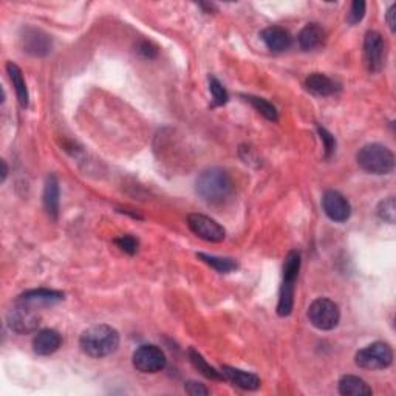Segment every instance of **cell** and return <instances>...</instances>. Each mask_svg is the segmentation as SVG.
Returning a JSON list of instances; mask_svg holds the SVG:
<instances>
[{
	"instance_id": "obj_31",
	"label": "cell",
	"mask_w": 396,
	"mask_h": 396,
	"mask_svg": "<svg viewBox=\"0 0 396 396\" xmlns=\"http://www.w3.org/2000/svg\"><path fill=\"white\" fill-rule=\"evenodd\" d=\"M138 52L147 59H152V58H155V56H157V48H155L152 43H148V42H141L140 47H138Z\"/></svg>"
},
{
	"instance_id": "obj_9",
	"label": "cell",
	"mask_w": 396,
	"mask_h": 396,
	"mask_svg": "<svg viewBox=\"0 0 396 396\" xmlns=\"http://www.w3.org/2000/svg\"><path fill=\"white\" fill-rule=\"evenodd\" d=\"M364 58L368 72L377 73L382 70L386 59V43L377 31H368L364 39Z\"/></svg>"
},
{
	"instance_id": "obj_33",
	"label": "cell",
	"mask_w": 396,
	"mask_h": 396,
	"mask_svg": "<svg viewBox=\"0 0 396 396\" xmlns=\"http://www.w3.org/2000/svg\"><path fill=\"white\" fill-rule=\"evenodd\" d=\"M2 169H3V170H2V183H3L5 179H6V175H8V167H6L5 161H2Z\"/></svg>"
},
{
	"instance_id": "obj_18",
	"label": "cell",
	"mask_w": 396,
	"mask_h": 396,
	"mask_svg": "<svg viewBox=\"0 0 396 396\" xmlns=\"http://www.w3.org/2000/svg\"><path fill=\"white\" fill-rule=\"evenodd\" d=\"M305 87L316 96H331L339 91V85L331 78L322 73L309 74L305 80Z\"/></svg>"
},
{
	"instance_id": "obj_14",
	"label": "cell",
	"mask_w": 396,
	"mask_h": 396,
	"mask_svg": "<svg viewBox=\"0 0 396 396\" xmlns=\"http://www.w3.org/2000/svg\"><path fill=\"white\" fill-rule=\"evenodd\" d=\"M60 345H62V336L56 330H52V328L39 330L33 339V350L41 356L53 355V353L60 349Z\"/></svg>"
},
{
	"instance_id": "obj_22",
	"label": "cell",
	"mask_w": 396,
	"mask_h": 396,
	"mask_svg": "<svg viewBox=\"0 0 396 396\" xmlns=\"http://www.w3.org/2000/svg\"><path fill=\"white\" fill-rule=\"evenodd\" d=\"M189 359L194 367L200 371L203 376L209 377V380H214V381H221L225 380L221 375V371H217L214 367H210V365L206 362V359H204L200 353H198L195 349H190L189 350Z\"/></svg>"
},
{
	"instance_id": "obj_23",
	"label": "cell",
	"mask_w": 396,
	"mask_h": 396,
	"mask_svg": "<svg viewBox=\"0 0 396 396\" xmlns=\"http://www.w3.org/2000/svg\"><path fill=\"white\" fill-rule=\"evenodd\" d=\"M197 257L203 260L204 263H208L209 266H212V268L219 272H231L234 270H237V262H234L232 258L209 256V254H203V252L197 254Z\"/></svg>"
},
{
	"instance_id": "obj_32",
	"label": "cell",
	"mask_w": 396,
	"mask_h": 396,
	"mask_svg": "<svg viewBox=\"0 0 396 396\" xmlns=\"http://www.w3.org/2000/svg\"><path fill=\"white\" fill-rule=\"evenodd\" d=\"M395 14H396V5H392L388 8V11H387V23H388V27L392 31H395V25H396Z\"/></svg>"
},
{
	"instance_id": "obj_11",
	"label": "cell",
	"mask_w": 396,
	"mask_h": 396,
	"mask_svg": "<svg viewBox=\"0 0 396 396\" xmlns=\"http://www.w3.org/2000/svg\"><path fill=\"white\" fill-rule=\"evenodd\" d=\"M62 300H64V293H60V291L39 288V289L25 291L23 294L17 297L16 303L23 307H28V308H33V309H39V308L58 305V303Z\"/></svg>"
},
{
	"instance_id": "obj_27",
	"label": "cell",
	"mask_w": 396,
	"mask_h": 396,
	"mask_svg": "<svg viewBox=\"0 0 396 396\" xmlns=\"http://www.w3.org/2000/svg\"><path fill=\"white\" fill-rule=\"evenodd\" d=\"M115 245L120 248L121 251L130 254V256H133V254L138 251V240H136L133 235H129V234L115 239Z\"/></svg>"
},
{
	"instance_id": "obj_1",
	"label": "cell",
	"mask_w": 396,
	"mask_h": 396,
	"mask_svg": "<svg viewBox=\"0 0 396 396\" xmlns=\"http://www.w3.org/2000/svg\"><path fill=\"white\" fill-rule=\"evenodd\" d=\"M234 190L231 175L220 167H209L197 178V194L209 204H225L231 200Z\"/></svg>"
},
{
	"instance_id": "obj_29",
	"label": "cell",
	"mask_w": 396,
	"mask_h": 396,
	"mask_svg": "<svg viewBox=\"0 0 396 396\" xmlns=\"http://www.w3.org/2000/svg\"><path fill=\"white\" fill-rule=\"evenodd\" d=\"M319 135L325 147V158H330L334 151H336V140H334V136L324 127H319Z\"/></svg>"
},
{
	"instance_id": "obj_25",
	"label": "cell",
	"mask_w": 396,
	"mask_h": 396,
	"mask_svg": "<svg viewBox=\"0 0 396 396\" xmlns=\"http://www.w3.org/2000/svg\"><path fill=\"white\" fill-rule=\"evenodd\" d=\"M376 214L380 217L381 220L390 223L393 225L395 223V217H396V204H395V198L388 197L387 200H384L380 203V206L376 209Z\"/></svg>"
},
{
	"instance_id": "obj_24",
	"label": "cell",
	"mask_w": 396,
	"mask_h": 396,
	"mask_svg": "<svg viewBox=\"0 0 396 396\" xmlns=\"http://www.w3.org/2000/svg\"><path fill=\"white\" fill-rule=\"evenodd\" d=\"M243 98L246 99V102H250L260 115H263L266 118V120L274 121V122L278 120L277 109L271 102L266 101V99L257 98V96H243Z\"/></svg>"
},
{
	"instance_id": "obj_16",
	"label": "cell",
	"mask_w": 396,
	"mask_h": 396,
	"mask_svg": "<svg viewBox=\"0 0 396 396\" xmlns=\"http://www.w3.org/2000/svg\"><path fill=\"white\" fill-rule=\"evenodd\" d=\"M221 375L225 380L232 382L234 386L243 390H257L260 387V377L250 371L229 367V365H223Z\"/></svg>"
},
{
	"instance_id": "obj_8",
	"label": "cell",
	"mask_w": 396,
	"mask_h": 396,
	"mask_svg": "<svg viewBox=\"0 0 396 396\" xmlns=\"http://www.w3.org/2000/svg\"><path fill=\"white\" fill-rule=\"evenodd\" d=\"M188 226L197 237H200L206 241H214L219 243L226 237L225 228L219 225L215 220L203 214H190L188 217Z\"/></svg>"
},
{
	"instance_id": "obj_17",
	"label": "cell",
	"mask_w": 396,
	"mask_h": 396,
	"mask_svg": "<svg viewBox=\"0 0 396 396\" xmlns=\"http://www.w3.org/2000/svg\"><path fill=\"white\" fill-rule=\"evenodd\" d=\"M297 41H299V45L302 50H305V52H311V50H316L320 45H324L325 31L319 23H308L302 28Z\"/></svg>"
},
{
	"instance_id": "obj_30",
	"label": "cell",
	"mask_w": 396,
	"mask_h": 396,
	"mask_svg": "<svg viewBox=\"0 0 396 396\" xmlns=\"http://www.w3.org/2000/svg\"><path fill=\"white\" fill-rule=\"evenodd\" d=\"M186 393L190 395V396H201V395H209V390L203 386L200 382H195V381H189L186 382L184 386Z\"/></svg>"
},
{
	"instance_id": "obj_4",
	"label": "cell",
	"mask_w": 396,
	"mask_h": 396,
	"mask_svg": "<svg viewBox=\"0 0 396 396\" xmlns=\"http://www.w3.org/2000/svg\"><path fill=\"white\" fill-rule=\"evenodd\" d=\"M300 252L299 251H289L287 258L283 263V280L280 287V294H278V303H277V314L289 316L294 307V288L296 280L299 277L300 271Z\"/></svg>"
},
{
	"instance_id": "obj_12",
	"label": "cell",
	"mask_w": 396,
	"mask_h": 396,
	"mask_svg": "<svg viewBox=\"0 0 396 396\" xmlns=\"http://www.w3.org/2000/svg\"><path fill=\"white\" fill-rule=\"evenodd\" d=\"M322 208L327 217L336 223H344L350 219L351 206L346 198L338 190H327L322 197Z\"/></svg>"
},
{
	"instance_id": "obj_3",
	"label": "cell",
	"mask_w": 396,
	"mask_h": 396,
	"mask_svg": "<svg viewBox=\"0 0 396 396\" xmlns=\"http://www.w3.org/2000/svg\"><path fill=\"white\" fill-rule=\"evenodd\" d=\"M356 161L362 170L375 175H387L395 169L393 152L380 142H371L359 148Z\"/></svg>"
},
{
	"instance_id": "obj_26",
	"label": "cell",
	"mask_w": 396,
	"mask_h": 396,
	"mask_svg": "<svg viewBox=\"0 0 396 396\" xmlns=\"http://www.w3.org/2000/svg\"><path fill=\"white\" fill-rule=\"evenodd\" d=\"M209 90L212 93V99L214 102L212 105L214 107H219V105H225L229 101V95L225 87L220 84L219 79L215 78H210L209 79Z\"/></svg>"
},
{
	"instance_id": "obj_15",
	"label": "cell",
	"mask_w": 396,
	"mask_h": 396,
	"mask_svg": "<svg viewBox=\"0 0 396 396\" xmlns=\"http://www.w3.org/2000/svg\"><path fill=\"white\" fill-rule=\"evenodd\" d=\"M260 39L263 41L266 48L274 53H282L288 50L293 43V37L282 27H268L260 33Z\"/></svg>"
},
{
	"instance_id": "obj_7",
	"label": "cell",
	"mask_w": 396,
	"mask_h": 396,
	"mask_svg": "<svg viewBox=\"0 0 396 396\" xmlns=\"http://www.w3.org/2000/svg\"><path fill=\"white\" fill-rule=\"evenodd\" d=\"M133 367L141 373H158L166 367L164 351L157 345H141L135 350L132 358Z\"/></svg>"
},
{
	"instance_id": "obj_28",
	"label": "cell",
	"mask_w": 396,
	"mask_h": 396,
	"mask_svg": "<svg viewBox=\"0 0 396 396\" xmlns=\"http://www.w3.org/2000/svg\"><path fill=\"white\" fill-rule=\"evenodd\" d=\"M365 8H367L365 2H362V0H355V2L351 3L349 16H346V22L350 25H356L361 22L365 16Z\"/></svg>"
},
{
	"instance_id": "obj_2",
	"label": "cell",
	"mask_w": 396,
	"mask_h": 396,
	"mask_svg": "<svg viewBox=\"0 0 396 396\" xmlns=\"http://www.w3.org/2000/svg\"><path fill=\"white\" fill-rule=\"evenodd\" d=\"M79 345L80 350L87 356L101 359L110 356L111 353L118 350V346H120V333L113 327L105 324L93 325L80 334Z\"/></svg>"
},
{
	"instance_id": "obj_5",
	"label": "cell",
	"mask_w": 396,
	"mask_h": 396,
	"mask_svg": "<svg viewBox=\"0 0 396 396\" xmlns=\"http://www.w3.org/2000/svg\"><path fill=\"white\" fill-rule=\"evenodd\" d=\"M355 362L365 370H384L393 362V350L386 342H373L356 353Z\"/></svg>"
},
{
	"instance_id": "obj_10",
	"label": "cell",
	"mask_w": 396,
	"mask_h": 396,
	"mask_svg": "<svg viewBox=\"0 0 396 396\" xmlns=\"http://www.w3.org/2000/svg\"><path fill=\"white\" fill-rule=\"evenodd\" d=\"M6 320H8V327L11 330L17 334L33 333L41 324V318L36 309L19 305V303H16V307L8 313Z\"/></svg>"
},
{
	"instance_id": "obj_21",
	"label": "cell",
	"mask_w": 396,
	"mask_h": 396,
	"mask_svg": "<svg viewBox=\"0 0 396 396\" xmlns=\"http://www.w3.org/2000/svg\"><path fill=\"white\" fill-rule=\"evenodd\" d=\"M6 73H8L12 87H14V90H16L19 104H21L23 109H27L30 102V95H28V87H27V82H25L22 70L14 64V62H8V64H6Z\"/></svg>"
},
{
	"instance_id": "obj_20",
	"label": "cell",
	"mask_w": 396,
	"mask_h": 396,
	"mask_svg": "<svg viewBox=\"0 0 396 396\" xmlns=\"http://www.w3.org/2000/svg\"><path fill=\"white\" fill-rule=\"evenodd\" d=\"M43 208L53 220L59 215V183L54 175H50L43 188Z\"/></svg>"
},
{
	"instance_id": "obj_13",
	"label": "cell",
	"mask_w": 396,
	"mask_h": 396,
	"mask_svg": "<svg viewBox=\"0 0 396 396\" xmlns=\"http://www.w3.org/2000/svg\"><path fill=\"white\" fill-rule=\"evenodd\" d=\"M23 52L33 56H47L52 52V37L41 30L27 28L22 36Z\"/></svg>"
},
{
	"instance_id": "obj_19",
	"label": "cell",
	"mask_w": 396,
	"mask_h": 396,
	"mask_svg": "<svg viewBox=\"0 0 396 396\" xmlns=\"http://www.w3.org/2000/svg\"><path fill=\"white\" fill-rule=\"evenodd\" d=\"M339 393L344 396H370L373 395V390L362 377L345 375L339 381Z\"/></svg>"
},
{
	"instance_id": "obj_6",
	"label": "cell",
	"mask_w": 396,
	"mask_h": 396,
	"mask_svg": "<svg viewBox=\"0 0 396 396\" xmlns=\"http://www.w3.org/2000/svg\"><path fill=\"white\" fill-rule=\"evenodd\" d=\"M308 319L313 327L322 331H330L336 328L340 320V311L338 303L320 297L316 299L308 308Z\"/></svg>"
}]
</instances>
